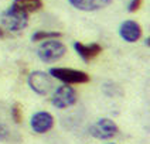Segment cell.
Listing matches in <instances>:
<instances>
[{
	"instance_id": "obj_1",
	"label": "cell",
	"mask_w": 150,
	"mask_h": 144,
	"mask_svg": "<svg viewBox=\"0 0 150 144\" xmlns=\"http://www.w3.org/2000/svg\"><path fill=\"white\" fill-rule=\"evenodd\" d=\"M0 23L6 33H20L23 31L28 24V14L23 11H18L14 7L4 10L0 16Z\"/></svg>"
},
{
	"instance_id": "obj_2",
	"label": "cell",
	"mask_w": 150,
	"mask_h": 144,
	"mask_svg": "<svg viewBox=\"0 0 150 144\" xmlns=\"http://www.w3.org/2000/svg\"><path fill=\"white\" fill-rule=\"evenodd\" d=\"M65 54H67V47L61 41H58V38L41 41L38 48H37L38 58L41 59L42 62H45V64H51V62L59 61Z\"/></svg>"
},
{
	"instance_id": "obj_3",
	"label": "cell",
	"mask_w": 150,
	"mask_h": 144,
	"mask_svg": "<svg viewBox=\"0 0 150 144\" xmlns=\"http://www.w3.org/2000/svg\"><path fill=\"white\" fill-rule=\"evenodd\" d=\"M51 78L58 79L62 84L67 85H76V84H86L89 82V75L79 69L72 68H50L48 71Z\"/></svg>"
},
{
	"instance_id": "obj_4",
	"label": "cell",
	"mask_w": 150,
	"mask_h": 144,
	"mask_svg": "<svg viewBox=\"0 0 150 144\" xmlns=\"http://www.w3.org/2000/svg\"><path fill=\"white\" fill-rule=\"evenodd\" d=\"M27 84L30 86V89L34 93L40 95V96H45L52 91V78L50 74L44 72V71H33L27 76Z\"/></svg>"
},
{
	"instance_id": "obj_5",
	"label": "cell",
	"mask_w": 150,
	"mask_h": 144,
	"mask_svg": "<svg viewBox=\"0 0 150 144\" xmlns=\"http://www.w3.org/2000/svg\"><path fill=\"white\" fill-rule=\"evenodd\" d=\"M78 100V95L72 86L64 84L62 86H58L55 92L52 93L51 98V105L57 109H67L74 106Z\"/></svg>"
},
{
	"instance_id": "obj_6",
	"label": "cell",
	"mask_w": 150,
	"mask_h": 144,
	"mask_svg": "<svg viewBox=\"0 0 150 144\" xmlns=\"http://www.w3.org/2000/svg\"><path fill=\"white\" fill-rule=\"evenodd\" d=\"M119 133L117 124L108 117L99 119L95 124L89 127V134L98 140H110Z\"/></svg>"
},
{
	"instance_id": "obj_7",
	"label": "cell",
	"mask_w": 150,
	"mask_h": 144,
	"mask_svg": "<svg viewBox=\"0 0 150 144\" xmlns=\"http://www.w3.org/2000/svg\"><path fill=\"white\" fill-rule=\"evenodd\" d=\"M30 126L34 133L45 134L54 127V117L48 112H37L30 119Z\"/></svg>"
},
{
	"instance_id": "obj_8",
	"label": "cell",
	"mask_w": 150,
	"mask_h": 144,
	"mask_svg": "<svg viewBox=\"0 0 150 144\" xmlns=\"http://www.w3.org/2000/svg\"><path fill=\"white\" fill-rule=\"evenodd\" d=\"M119 35L126 42H136L142 37V27L134 20H125L119 25Z\"/></svg>"
},
{
	"instance_id": "obj_9",
	"label": "cell",
	"mask_w": 150,
	"mask_h": 144,
	"mask_svg": "<svg viewBox=\"0 0 150 144\" xmlns=\"http://www.w3.org/2000/svg\"><path fill=\"white\" fill-rule=\"evenodd\" d=\"M74 50L75 52L81 57L83 62H89L93 58H96L102 52V47L98 42H91V44H82L79 41L74 42Z\"/></svg>"
},
{
	"instance_id": "obj_10",
	"label": "cell",
	"mask_w": 150,
	"mask_h": 144,
	"mask_svg": "<svg viewBox=\"0 0 150 144\" xmlns=\"http://www.w3.org/2000/svg\"><path fill=\"white\" fill-rule=\"evenodd\" d=\"M113 0H68V3L79 11H98L112 4Z\"/></svg>"
},
{
	"instance_id": "obj_11",
	"label": "cell",
	"mask_w": 150,
	"mask_h": 144,
	"mask_svg": "<svg viewBox=\"0 0 150 144\" xmlns=\"http://www.w3.org/2000/svg\"><path fill=\"white\" fill-rule=\"evenodd\" d=\"M11 7L18 11H23L25 14L35 13L42 8V0H13Z\"/></svg>"
},
{
	"instance_id": "obj_12",
	"label": "cell",
	"mask_w": 150,
	"mask_h": 144,
	"mask_svg": "<svg viewBox=\"0 0 150 144\" xmlns=\"http://www.w3.org/2000/svg\"><path fill=\"white\" fill-rule=\"evenodd\" d=\"M62 34L59 31H44V30H37L35 33L31 35V41L38 42V41H45V40H54V38H61Z\"/></svg>"
},
{
	"instance_id": "obj_13",
	"label": "cell",
	"mask_w": 150,
	"mask_h": 144,
	"mask_svg": "<svg viewBox=\"0 0 150 144\" xmlns=\"http://www.w3.org/2000/svg\"><path fill=\"white\" fill-rule=\"evenodd\" d=\"M10 114H11V119L14 120V123H21V117H23V114H21V105L16 102V103H13V106H11V110H10Z\"/></svg>"
},
{
	"instance_id": "obj_14",
	"label": "cell",
	"mask_w": 150,
	"mask_h": 144,
	"mask_svg": "<svg viewBox=\"0 0 150 144\" xmlns=\"http://www.w3.org/2000/svg\"><path fill=\"white\" fill-rule=\"evenodd\" d=\"M142 4L143 0H130L129 4H127V11L129 13H134V11H137L139 8L142 7Z\"/></svg>"
},
{
	"instance_id": "obj_15",
	"label": "cell",
	"mask_w": 150,
	"mask_h": 144,
	"mask_svg": "<svg viewBox=\"0 0 150 144\" xmlns=\"http://www.w3.org/2000/svg\"><path fill=\"white\" fill-rule=\"evenodd\" d=\"M7 138H8V130L6 129V126L0 124V140L4 141V140H7Z\"/></svg>"
},
{
	"instance_id": "obj_16",
	"label": "cell",
	"mask_w": 150,
	"mask_h": 144,
	"mask_svg": "<svg viewBox=\"0 0 150 144\" xmlns=\"http://www.w3.org/2000/svg\"><path fill=\"white\" fill-rule=\"evenodd\" d=\"M6 37V31H4V28L0 25V38H4Z\"/></svg>"
},
{
	"instance_id": "obj_17",
	"label": "cell",
	"mask_w": 150,
	"mask_h": 144,
	"mask_svg": "<svg viewBox=\"0 0 150 144\" xmlns=\"http://www.w3.org/2000/svg\"><path fill=\"white\" fill-rule=\"evenodd\" d=\"M149 41H150V38L147 37V38H146V41H144V45H146V47H149Z\"/></svg>"
},
{
	"instance_id": "obj_18",
	"label": "cell",
	"mask_w": 150,
	"mask_h": 144,
	"mask_svg": "<svg viewBox=\"0 0 150 144\" xmlns=\"http://www.w3.org/2000/svg\"><path fill=\"white\" fill-rule=\"evenodd\" d=\"M109 144H115V143H109Z\"/></svg>"
}]
</instances>
